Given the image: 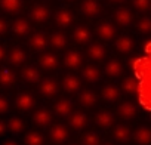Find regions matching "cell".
<instances>
[{"instance_id": "1", "label": "cell", "mask_w": 151, "mask_h": 145, "mask_svg": "<svg viewBox=\"0 0 151 145\" xmlns=\"http://www.w3.org/2000/svg\"><path fill=\"white\" fill-rule=\"evenodd\" d=\"M12 104L17 108V111H19V113H30V111H33L37 107V98H36V95L31 90L22 89V90H19L15 95Z\"/></svg>"}, {"instance_id": "2", "label": "cell", "mask_w": 151, "mask_h": 145, "mask_svg": "<svg viewBox=\"0 0 151 145\" xmlns=\"http://www.w3.org/2000/svg\"><path fill=\"white\" fill-rule=\"evenodd\" d=\"M70 136H71V132H70L68 126L64 124V123H52L47 127L46 139H49V142L53 144V145H64V144H67Z\"/></svg>"}, {"instance_id": "3", "label": "cell", "mask_w": 151, "mask_h": 145, "mask_svg": "<svg viewBox=\"0 0 151 145\" xmlns=\"http://www.w3.org/2000/svg\"><path fill=\"white\" fill-rule=\"evenodd\" d=\"M37 90L39 95L45 99H53L58 93H59V83L55 77L47 76V77H42L37 83Z\"/></svg>"}, {"instance_id": "4", "label": "cell", "mask_w": 151, "mask_h": 145, "mask_svg": "<svg viewBox=\"0 0 151 145\" xmlns=\"http://www.w3.org/2000/svg\"><path fill=\"white\" fill-rule=\"evenodd\" d=\"M95 34H96V37H98L101 42L110 43V42H113V40L116 39V36H117V25H116L113 21H110V19H102V21H99V22L96 24V27H95Z\"/></svg>"}, {"instance_id": "5", "label": "cell", "mask_w": 151, "mask_h": 145, "mask_svg": "<svg viewBox=\"0 0 151 145\" xmlns=\"http://www.w3.org/2000/svg\"><path fill=\"white\" fill-rule=\"evenodd\" d=\"M50 17H52L50 8L47 5H45V3H40V2L39 3H34L30 8V11H28V19H30V22L37 24V25L47 22Z\"/></svg>"}, {"instance_id": "6", "label": "cell", "mask_w": 151, "mask_h": 145, "mask_svg": "<svg viewBox=\"0 0 151 145\" xmlns=\"http://www.w3.org/2000/svg\"><path fill=\"white\" fill-rule=\"evenodd\" d=\"M31 123L39 127V129H47L52 123H53V113L52 110L46 108V107H36L33 110V116H31Z\"/></svg>"}, {"instance_id": "7", "label": "cell", "mask_w": 151, "mask_h": 145, "mask_svg": "<svg viewBox=\"0 0 151 145\" xmlns=\"http://www.w3.org/2000/svg\"><path fill=\"white\" fill-rule=\"evenodd\" d=\"M138 113H139V108L138 105L130 101V99H126V101H122L119 105H117V110H116V114L120 120H123L124 123H129V121H133L136 117H138Z\"/></svg>"}, {"instance_id": "8", "label": "cell", "mask_w": 151, "mask_h": 145, "mask_svg": "<svg viewBox=\"0 0 151 145\" xmlns=\"http://www.w3.org/2000/svg\"><path fill=\"white\" fill-rule=\"evenodd\" d=\"M93 123L101 130H110L116 124V113L108 108H101L95 113Z\"/></svg>"}, {"instance_id": "9", "label": "cell", "mask_w": 151, "mask_h": 145, "mask_svg": "<svg viewBox=\"0 0 151 145\" xmlns=\"http://www.w3.org/2000/svg\"><path fill=\"white\" fill-rule=\"evenodd\" d=\"M77 102L80 104L82 108L85 110H92L98 105L99 102V95L96 90L91 89V88H82L77 93Z\"/></svg>"}, {"instance_id": "10", "label": "cell", "mask_w": 151, "mask_h": 145, "mask_svg": "<svg viewBox=\"0 0 151 145\" xmlns=\"http://www.w3.org/2000/svg\"><path fill=\"white\" fill-rule=\"evenodd\" d=\"M80 79L88 85H98L102 80V70L95 64H83L80 67Z\"/></svg>"}, {"instance_id": "11", "label": "cell", "mask_w": 151, "mask_h": 145, "mask_svg": "<svg viewBox=\"0 0 151 145\" xmlns=\"http://www.w3.org/2000/svg\"><path fill=\"white\" fill-rule=\"evenodd\" d=\"M104 11V5L99 2V0H82L79 5V12L82 17L93 19L98 18Z\"/></svg>"}, {"instance_id": "12", "label": "cell", "mask_w": 151, "mask_h": 145, "mask_svg": "<svg viewBox=\"0 0 151 145\" xmlns=\"http://www.w3.org/2000/svg\"><path fill=\"white\" fill-rule=\"evenodd\" d=\"M9 31L17 37V39H24L28 37L33 33V24L30 22L28 18H15L12 24H9Z\"/></svg>"}, {"instance_id": "13", "label": "cell", "mask_w": 151, "mask_h": 145, "mask_svg": "<svg viewBox=\"0 0 151 145\" xmlns=\"http://www.w3.org/2000/svg\"><path fill=\"white\" fill-rule=\"evenodd\" d=\"M59 88L68 95H76L83 88V83H82V79L77 74H74V72H67V74H64L62 79H61Z\"/></svg>"}, {"instance_id": "14", "label": "cell", "mask_w": 151, "mask_h": 145, "mask_svg": "<svg viewBox=\"0 0 151 145\" xmlns=\"http://www.w3.org/2000/svg\"><path fill=\"white\" fill-rule=\"evenodd\" d=\"M113 19H114V24L117 27H120V28H129L135 22V15H133V12H132L130 8L120 6V8H117L114 11Z\"/></svg>"}, {"instance_id": "15", "label": "cell", "mask_w": 151, "mask_h": 145, "mask_svg": "<svg viewBox=\"0 0 151 145\" xmlns=\"http://www.w3.org/2000/svg\"><path fill=\"white\" fill-rule=\"evenodd\" d=\"M123 71H124V65L120 59H117V58L105 59V64L102 68V76H105L111 80H117L123 76Z\"/></svg>"}, {"instance_id": "16", "label": "cell", "mask_w": 151, "mask_h": 145, "mask_svg": "<svg viewBox=\"0 0 151 145\" xmlns=\"http://www.w3.org/2000/svg\"><path fill=\"white\" fill-rule=\"evenodd\" d=\"M88 124H89V116L85 111L77 110L68 116V129H71L76 133L83 132L88 127Z\"/></svg>"}, {"instance_id": "17", "label": "cell", "mask_w": 151, "mask_h": 145, "mask_svg": "<svg viewBox=\"0 0 151 145\" xmlns=\"http://www.w3.org/2000/svg\"><path fill=\"white\" fill-rule=\"evenodd\" d=\"M99 98H101L105 104L113 105V104H116V102L120 101V98H122V90H120V88H119L117 85H114V83H105V85H102V86L99 88Z\"/></svg>"}, {"instance_id": "18", "label": "cell", "mask_w": 151, "mask_h": 145, "mask_svg": "<svg viewBox=\"0 0 151 145\" xmlns=\"http://www.w3.org/2000/svg\"><path fill=\"white\" fill-rule=\"evenodd\" d=\"M21 80L25 83V85H37L39 80L42 79V70L37 67V65H33V64H24L21 65Z\"/></svg>"}, {"instance_id": "19", "label": "cell", "mask_w": 151, "mask_h": 145, "mask_svg": "<svg viewBox=\"0 0 151 145\" xmlns=\"http://www.w3.org/2000/svg\"><path fill=\"white\" fill-rule=\"evenodd\" d=\"M86 56L93 62H104L108 56V50L102 42H91L86 45Z\"/></svg>"}, {"instance_id": "20", "label": "cell", "mask_w": 151, "mask_h": 145, "mask_svg": "<svg viewBox=\"0 0 151 145\" xmlns=\"http://www.w3.org/2000/svg\"><path fill=\"white\" fill-rule=\"evenodd\" d=\"M74 111V104L73 99L68 96H61L58 98L53 105H52V113L53 116L59 117V118H68V116Z\"/></svg>"}, {"instance_id": "21", "label": "cell", "mask_w": 151, "mask_h": 145, "mask_svg": "<svg viewBox=\"0 0 151 145\" xmlns=\"http://www.w3.org/2000/svg\"><path fill=\"white\" fill-rule=\"evenodd\" d=\"M62 65L67 70H71V71L80 70V67L83 65V53L79 49H68V50H65V53L62 56Z\"/></svg>"}, {"instance_id": "22", "label": "cell", "mask_w": 151, "mask_h": 145, "mask_svg": "<svg viewBox=\"0 0 151 145\" xmlns=\"http://www.w3.org/2000/svg\"><path fill=\"white\" fill-rule=\"evenodd\" d=\"M71 39L76 45L79 46H86L88 43L92 42L93 39V31L91 30V27L85 25V24H79L73 28V33H71Z\"/></svg>"}, {"instance_id": "23", "label": "cell", "mask_w": 151, "mask_h": 145, "mask_svg": "<svg viewBox=\"0 0 151 145\" xmlns=\"http://www.w3.org/2000/svg\"><path fill=\"white\" fill-rule=\"evenodd\" d=\"M61 65L59 56L53 52H42L37 59V67L43 71H56Z\"/></svg>"}, {"instance_id": "24", "label": "cell", "mask_w": 151, "mask_h": 145, "mask_svg": "<svg viewBox=\"0 0 151 145\" xmlns=\"http://www.w3.org/2000/svg\"><path fill=\"white\" fill-rule=\"evenodd\" d=\"M27 59H28L27 50L24 47L18 46V45L17 46H12L6 52V58H5V61H8V64L11 67H21V65H24L27 62Z\"/></svg>"}, {"instance_id": "25", "label": "cell", "mask_w": 151, "mask_h": 145, "mask_svg": "<svg viewBox=\"0 0 151 145\" xmlns=\"http://www.w3.org/2000/svg\"><path fill=\"white\" fill-rule=\"evenodd\" d=\"M53 21H55L56 27H59L61 30H65V28L73 27V24L76 21V17H74V14H73L71 9H68V8H59L53 14Z\"/></svg>"}, {"instance_id": "26", "label": "cell", "mask_w": 151, "mask_h": 145, "mask_svg": "<svg viewBox=\"0 0 151 145\" xmlns=\"http://www.w3.org/2000/svg\"><path fill=\"white\" fill-rule=\"evenodd\" d=\"M114 49L116 52H119L120 55H130L135 49V39L129 34H120L116 36V39L113 40Z\"/></svg>"}, {"instance_id": "27", "label": "cell", "mask_w": 151, "mask_h": 145, "mask_svg": "<svg viewBox=\"0 0 151 145\" xmlns=\"http://www.w3.org/2000/svg\"><path fill=\"white\" fill-rule=\"evenodd\" d=\"M28 46L33 52L42 53L49 47V42H47V34L45 31H36L31 33L28 36Z\"/></svg>"}, {"instance_id": "28", "label": "cell", "mask_w": 151, "mask_h": 145, "mask_svg": "<svg viewBox=\"0 0 151 145\" xmlns=\"http://www.w3.org/2000/svg\"><path fill=\"white\" fill-rule=\"evenodd\" d=\"M111 136H113L114 142L124 145L132 139V130L126 123H116L111 127Z\"/></svg>"}, {"instance_id": "29", "label": "cell", "mask_w": 151, "mask_h": 145, "mask_svg": "<svg viewBox=\"0 0 151 145\" xmlns=\"http://www.w3.org/2000/svg\"><path fill=\"white\" fill-rule=\"evenodd\" d=\"M49 47L53 50H65L68 47V36L62 30H55L47 36Z\"/></svg>"}, {"instance_id": "30", "label": "cell", "mask_w": 151, "mask_h": 145, "mask_svg": "<svg viewBox=\"0 0 151 145\" xmlns=\"http://www.w3.org/2000/svg\"><path fill=\"white\" fill-rule=\"evenodd\" d=\"M132 139L135 145H150L151 144V129L147 123L139 124L135 132H132Z\"/></svg>"}, {"instance_id": "31", "label": "cell", "mask_w": 151, "mask_h": 145, "mask_svg": "<svg viewBox=\"0 0 151 145\" xmlns=\"http://www.w3.org/2000/svg\"><path fill=\"white\" fill-rule=\"evenodd\" d=\"M18 76L17 72L9 67H0V88L2 89H12L17 85Z\"/></svg>"}, {"instance_id": "32", "label": "cell", "mask_w": 151, "mask_h": 145, "mask_svg": "<svg viewBox=\"0 0 151 145\" xmlns=\"http://www.w3.org/2000/svg\"><path fill=\"white\" fill-rule=\"evenodd\" d=\"M6 129L14 136H18V135H22L27 130V123L19 116H9L6 118Z\"/></svg>"}, {"instance_id": "33", "label": "cell", "mask_w": 151, "mask_h": 145, "mask_svg": "<svg viewBox=\"0 0 151 145\" xmlns=\"http://www.w3.org/2000/svg\"><path fill=\"white\" fill-rule=\"evenodd\" d=\"M24 8V0H0V11L8 15H17Z\"/></svg>"}, {"instance_id": "34", "label": "cell", "mask_w": 151, "mask_h": 145, "mask_svg": "<svg viewBox=\"0 0 151 145\" xmlns=\"http://www.w3.org/2000/svg\"><path fill=\"white\" fill-rule=\"evenodd\" d=\"M119 88H120L122 93H124L126 96H135L138 93V80L133 76H126V77H123Z\"/></svg>"}, {"instance_id": "35", "label": "cell", "mask_w": 151, "mask_h": 145, "mask_svg": "<svg viewBox=\"0 0 151 145\" xmlns=\"http://www.w3.org/2000/svg\"><path fill=\"white\" fill-rule=\"evenodd\" d=\"M22 144H24V145H45V144H46V136H45L40 130L33 129V130L24 132Z\"/></svg>"}, {"instance_id": "36", "label": "cell", "mask_w": 151, "mask_h": 145, "mask_svg": "<svg viewBox=\"0 0 151 145\" xmlns=\"http://www.w3.org/2000/svg\"><path fill=\"white\" fill-rule=\"evenodd\" d=\"M135 30L136 33H139L141 36H148L151 33V18L148 14H144L135 24Z\"/></svg>"}, {"instance_id": "37", "label": "cell", "mask_w": 151, "mask_h": 145, "mask_svg": "<svg viewBox=\"0 0 151 145\" xmlns=\"http://www.w3.org/2000/svg\"><path fill=\"white\" fill-rule=\"evenodd\" d=\"M99 144H101V136L95 130H88L80 138V145H99Z\"/></svg>"}, {"instance_id": "38", "label": "cell", "mask_w": 151, "mask_h": 145, "mask_svg": "<svg viewBox=\"0 0 151 145\" xmlns=\"http://www.w3.org/2000/svg\"><path fill=\"white\" fill-rule=\"evenodd\" d=\"M11 107H12V101H11L9 95L0 92V116H6V114H9Z\"/></svg>"}, {"instance_id": "39", "label": "cell", "mask_w": 151, "mask_h": 145, "mask_svg": "<svg viewBox=\"0 0 151 145\" xmlns=\"http://www.w3.org/2000/svg\"><path fill=\"white\" fill-rule=\"evenodd\" d=\"M133 8L141 14H148L151 9V0H132Z\"/></svg>"}, {"instance_id": "40", "label": "cell", "mask_w": 151, "mask_h": 145, "mask_svg": "<svg viewBox=\"0 0 151 145\" xmlns=\"http://www.w3.org/2000/svg\"><path fill=\"white\" fill-rule=\"evenodd\" d=\"M9 33V22L6 18L0 17V37H5Z\"/></svg>"}, {"instance_id": "41", "label": "cell", "mask_w": 151, "mask_h": 145, "mask_svg": "<svg viewBox=\"0 0 151 145\" xmlns=\"http://www.w3.org/2000/svg\"><path fill=\"white\" fill-rule=\"evenodd\" d=\"M8 133V129H6V120L0 118V138H5Z\"/></svg>"}, {"instance_id": "42", "label": "cell", "mask_w": 151, "mask_h": 145, "mask_svg": "<svg viewBox=\"0 0 151 145\" xmlns=\"http://www.w3.org/2000/svg\"><path fill=\"white\" fill-rule=\"evenodd\" d=\"M6 52H8V49L5 47V45L0 43V62H3V61H5V58H6Z\"/></svg>"}, {"instance_id": "43", "label": "cell", "mask_w": 151, "mask_h": 145, "mask_svg": "<svg viewBox=\"0 0 151 145\" xmlns=\"http://www.w3.org/2000/svg\"><path fill=\"white\" fill-rule=\"evenodd\" d=\"M2 145H21L17 139H5L3 142H2Z\"/></svg>"}, {"instance_id": "44", "label": "cell", "mask_w": 151, "mask_h": 145, "mask_svg": "<svg viewBox=\"0 0 151 145\" xmlns=\"http://www.w3.org/2000/svg\"><path fill=\"white\" fill-rule=\"evenodd\" d=\"M144 50H145V55H148V53H150V40H147V42H145V45H144Z\"/></svg>"}, {"instance_id": "45", "label": "cell", "mask_w": 151, "mask_h": 145, "mask_svg": "<svg viewBox=\"0 0 151 145\" xmlns=\"http://www.w3.org/2000/svg\"><path fill=\"white\" fill-rule=\"evenodd\" d=\"M110 3H113V5H120V3H123L124 0H108Z\"/></svg>"}, {"instance_id": "46", "label": "cell", "mask_w": 151, "mask_h": 145, "mask_svg": "<svg viewBox=\"0 0 151 145\" xmlns=\"http://www.w3.org/2000/svg\"><path fill=\"white\" fill-rule=\"evenodd\" d=\"M99 145H117V144H116V142H114V141H113V142H104V144H102V142H101V144H99Z\"/></svg>"}, {"instance_id": "47", "label": "cell", "mask_w": 151, "mask_h": 145, "mask_svg": "<svg viewBox=\"0 0 151 145\" xmlns=\"http://www.w3.org/2000/svg\"><path fill=\"white\" fill-rule=\"evenodd\" d=\"M64 2H67V3H74V2H77V0H64Z\"/></svg>"}, {"instance_id": "48", "label": "cell", "mask_w": 151, "mask_h": 145, "mask_svg": "<svg viewBox=\"0 0 151 145\" xmlns=\"http://www.w3.org/2000/svg\"><path fill=\"white\" fill-rule=\"evenodd\" d=\"M68 145H80V144H68Z\"/></svg>"}]
</instances>
